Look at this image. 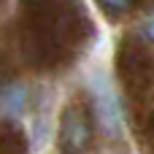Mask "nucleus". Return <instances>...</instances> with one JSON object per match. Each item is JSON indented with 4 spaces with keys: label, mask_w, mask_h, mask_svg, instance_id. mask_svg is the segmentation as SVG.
Returning <instances> with one entry per match:
<instances>
[{
    "label": "nucleus",
    "mask_w": 154,
    "mask_h": 154,
    "mask_svg": "<svg viewBox=\"0 0 154 154\" xmlns=\"http://www.w3.org/2000/svg\"><path fill=\"white\" fill-rule=\"evenodd\" d=\"M92 141V130L87 116L79 108H68L62 114V125H60V149L62 154H84L89 149Z\"/></svg>",
    "instance_id": "1"
},
{
    "label": "nucleus",
    "mask_w": 154,
    "mask_h": 154,
    "mask_svg": "<svg viewBox=\"0 0 154 154\" xmlns=\"http://www.w3.org/2000/svg\"><path fill=\"white\" fill-rule=\"evenodd\" d=\"M108 14H125V11H130L133 5H135V0H97Z\"/></svg>",
    "instance_id": "4"
},
{
    "label": "nucleus",
    "mask_w": 154,
    "mask_h": 154,
    "mask_svg": "<svg viewBox=\"0 0 154 154\" xmlns=\"http://www.w3.org/2000/svg\"><path fill=\"white\" fill-rule=\"evenodd\" d=\"M22 100H24V87H19V84H8L0 92V106L8 114H19L22 111Z\"/></svg>",
    "instance_id": "2"
},
{
    "label": "nucleus",
    "mask_w": 154,
    "mask_h": 154,
    "mask_svg": "<svg viewBox=\"0 0 154 154\" xmlns=\"http://www.w3.org/2000/svg\"><path fill=\"white\" fill-rule=\"evenodd\" d=\"M97 116H100V125H103V130L106 133H116V108H114V100H108V97H103L100 103H97Z\"/></svg>",
    "instance_id": "3"
},
{
    "label": "nucleus",
    "mask_w": 154,
    "mask_h": 154,
    "mask_svg": "<svg viewBox=\"0 0 154 154\" xmlns=\"http://www.w3.org/2000/svg\"><path fill=\"white\" fill-rule=\"evenodd\" d=\"M143 35H146L149 41H154V16H149V19L143 22Z\"/></svg>",
    "instance_id": "5"
}]
</instances>
